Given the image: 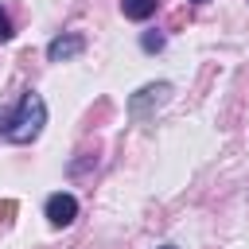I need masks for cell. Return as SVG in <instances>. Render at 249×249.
Segmentation results:
<instances>
[{"instance_id":"obj_1","label":"cell","mask_w":249,"mask_h":249,"mask_svg":"<svg viewBox=\"0 0 249 249\" xmlns=\"http://www.w3.org/2000/svg\"><path fill=\"white\" fill-rule=\"evenodd\" d=\"M43 124H47V101L35 93V89H27L23 97H19V105H16V113L4 121V140L8 144H31L39 132H43Z\"/></svg>"},{"instance_id":"obj_2","label":"cell","mask_w":249,"mask_h":249,"mask_svg":"<svg viewBox=\"0 0 249 249\" xmlns=\"http://www.w3.org/2000/svg\"><path fill=\"white\" fill-rule=\"evenodd\" d=\"M167 97H171V82H148V86H140V89L128 97V113H132V117H148V113L160 109Z\"/></svg>"},{"instance_id":"obj_3","label":"cell","mask_w":249,"mask_h":249,"mask_svg":"<svg viewBox=\"0 0 249 249\" xmlns=\"http://www.w3.org/2000/svg\"><path fill=\"white\" fill-rule=\"evenodd\" d=\"M43 214H47V222H51L54 230H62V226H70V222L78 218V198H74L70 191H54V195L47 198Z\"/></svg>"},{"instance_id":"obj_4","label":"cell","mask_w":249,"mask_h":249,"mask_svg":"<svg viewBox=\"0 0 249 249\" xmlns=\"http://www.w3.org/2000/svg\"><path fill=\"white\" fill-rule=\"evenodd\" d=\"M82 51H86V35H82V31L54 35V39L47 43V58H51V62H70V58H78Z\"/></svg>"},{"instance_id":"obj_5","label":"cell","mask_w":249,"mask_h":249,"mask_svg":"<svg viewBox=\"0 0 249 249\" xmlns=\"http://www.w3.org/2000/svg\"><path fill=\"white\" fill-rule=\"evenodd\" d=\"M156 8H160V0H121V12H124V19H148V16H156Z\"/></svg>"},{"instance_id":"obj_6","label":"cell","mask_w":249,"mask_h":249,"mask_svg":"<svg viewBox=\"0 0 249 249\" xmlns=\"http://www.w3.org/2000/svg\"><path fill=\"white\" fill-rule=\"evenodd\" d=\"M140 47H144L148 54H156V51H163V35H160V31H144V35H140Z\"/></svg>"},{"instance_id":"obj_7","label":"cell","mask_w":249,"mask_h":249,"mask_svg":"<svg viewBox=\"0 0 249 249\" xmlns=\"http://www.w3.org/2000/svg\"><path fill=\"white\" fill-rule=\"evenodd\" d=\"M12 35H16V31H12V19H8V12L0 8V43H8Z\"/></svg>"},{"instance_id":"obj_8","label":"cell","mask_w":249,"mask_h":249,"mask_svg":"<svg viewBox=\"0 0 249 249\" xmlns=\"http://www.w3.org/2000/svg\"><path fill=\"white\" fill-rule=\"evenodd\" d=\"M163 249H175V245H163Z\"/></svg>"},{"instance_id":"obj_9","label":"cell","mask_w":249,"mask_h":249,"mask_svg":"<svg viewBox=\"0 0 249 249\" xmlns=\"http://www.w3.org/2000/svg\"><path fill=\"white\" fill-rule=\"evenodd\" d=\"M195 4H202V0H195Z\"/></svg>"},{"instance_id":"obj_10","label":"cell","mask_w":249,"mask_h":249,"mask_svg":"<svg viewBox=\"0 0 249 249\" xmlns=\"http://www.w3.org/2000/svg\"><path fill=\"white\" fill-rule=\"evenodd\" d=\"M0 124H4V121H0Z\"/></svg>"}]
</instances>
